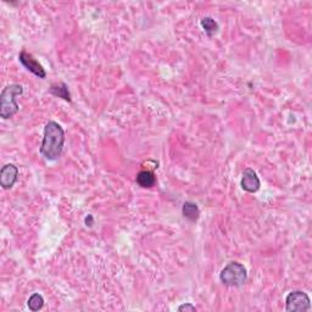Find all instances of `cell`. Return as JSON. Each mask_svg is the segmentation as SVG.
Listing matches in <instances>:
<instances>
[{
	"label": "cell",
	"instance_id": "1",
	"mask_svg": "<svg viewBox=\"0 0 312 312\" xmlns=\"http://www.w3.org/2000/svg\"><path fill=\"white\" fill-rule=\"evenodd\" d=\"M65 143V132L55 121H49L44 127V137L40 145V154L48 161H55L63 154Z\"/></svg>",
	"mask_w": 312,
	"mask_h": 312
},
{
	"label": "cell",
	"instance_id": "2",
	"mask_svg": "<svg viewBox=\"0 0 312 312\" xmlns=\"http://www.w3.org/2000/svg\"><path fill=\"white\" fill-rule=\"evenodd\" d=\"M24 93V87L20 85H10L3 89L0 94V117L8 120L18 111V104L16 96Z\"/></svg>",
	"mask_w": 312,
	"mask_h": 312
},
{
	"label": "cell",
	"instance_id": "3",
	"mask_svg": "<svg viewBox=\"0 0 312 312\" xmlns=\"http://www.w3.org/2000/svg\"><path fill=\"white\" fill-rule=\"evenodd\" d=\"M246 279V268L239 262H230L220 273V281L226 287H242Z\"/></svg>",
	"mask_w": 312,
	"mask_h": 312
},
{
	"label": "cell",
	"instance_id": "4",
	"mask_svg": "<svg viewBox=\"0 0 312 312\" xmlns=\"http://www.w3.org/2000/svg\"><path fill=\"white\" fill-rule=\"evenodd\" d=\"M285 310L289 312H304L311 310V300L305 292L295 290L285 298Z\"/></svg>",
	"mask_w": 312,
	"mask_h": 312
},
{
	"label": "cell",
	"instance_id": "5",
	"mask_svg": "<svg viewBox=\"0 0 312 312\" xmlns=\"http://www.w3.org/2000/svg\"><path fill=\"white\" fill-rule=\"evenodd\" d=\"M18 59H20V63L22 65L30 71V72H32L37 77H39V78H46L47 77L46 70L43 69V66H41L40 64L31 55V54H28L26 50H22L20 55H18Z\"/></svg>",
	"mask_w": 312,
	"mask_h": 312
},
{
	"label": "cell",
	"instance_id": "6",
	"mask_svg": "<svg viewBox=\"0 0 312 312\" xmlns=\"http://www.w3.org/2000/svg\"><path fill=\"white\" fill-rule=\"evenodd\" d=\"M18 169L14 163H6L0 170V185L4 189H10L17 181Z\"/></svg>",
	"mask_w": 312,
	"mask_h": 312
},
{
	"label": "cell",
	"instance_id": "7",
	"mask_svg": "<svg viewBox=\"0 0 312 312\" xmlns=\"http://www.w3.org/2000/svg\"><path fill=\"white\" fill-rule=\"evenodd\" d=\"M243 191L247 193H255L260 189V178L256 172L252 169H245L243 172L242 182H240Z\"/></svg>",
	"mask_w": 312,
	"mask_h": 312
},
{
	"label": "cell",
	"instance_id": "8",
	"mask_svg": "<svg viewBox=\"0 0 312 312\" xmlns=\"http://www.w3.org/2000/svg\"><path fill=\"white\" fill-rule=\"evenodd\" d=\"M182 214L186 220H189L191 222H197L199 217H200V210H199L198 205L192 201H185L183 204Z\"/></svg>",
	"mask_w": 312,
	"mask_h": 312
},
{
	"label": "cell",
	"instance_id": "9",
	"mask_svg": "<svg viewBox=\"0 0 312 312\" xmlns=\"http://www.w3.org/2000/svg\"><path fill=\"white\" fill-rule=\"evenodd\" d=\"M155 175H154V172L149 171V170H147V171H140L138 173L137 183L141 188H151V186L155 184Z\"/></svg>",
	"mask_w": 312,
	"mask_h": 312
},
{
	"label": "cell",
	"instance_id": "10",
	"mask_svg": "<svg viewBox=\"0 0 312 312\" xmlns=\"http://www.w3.org/2000/svg\"><path fill=\"white\" fill-rule=\"evenodd\" d=\"M49 92H50L53 95L59 96V98L64 99V100L71 101V95H70L69 88H67V86H66L64 82L56 83V85H53V86H51V87H50V89H49Z\"/></svg>",
	"mask_w": 312,
	"mask_h": 312
},
{
	"label": "cell",
	"instance_id": "11",
	"mask_svg": "<svg viewBox=\"0 0 312 312\" xmlns=\"http://www.w3.org/2000/svg\"><path fill=\"white\" fill-rule=\"evenodd\" d=\"M201 27L206 32L207 35H214L218 31V24L212 17H204L201 20Z\"/></svg>",
	"mask_w": 312,
	"mask_h": 312
},
{
	"label": "cell",
	"instance_id": "12",
	"mask_svg": "<svg viewBox=\"0 0 312 312\" xmlns=\"http://www.w3.org/2000/svg\"><path fill=\"white\" fill-rule=\"evenodd\" d=\"M44 306V299L40 294L38 293H34V294L31 295V298L28 299V307H30L31 311H39Z\"/></svg>",
	"mask_w": 312,
	"mask_h": 312
},
{
	"label": "cell",
	"instance_id": "13",
	"mask_svg": "<svg viewBox=\"0 0 312 312\" xmlns=\"http://www.w3.org/2000/svg\"><path fill=\"white\" fill-rule=\"evenodd\" d=\"M178 311H191V312H194V311H197V307L194 306V305H192V304H183V305H181V306L178 307Z\"/></svg>",
	"mask_w": 312,
	"mask_h": 312
},
{
	"label": "cell",
	"instance_id": "14",
	"mask_svg": "<svg viewBox=\"0 0 312 312\" xmlns=\"http://www.w3.org/2000/svg\"><path fill=\"white\" fill-rule=\"evenodd\" d=\"M93 223H94V222H93V216H92V215H88V216L86 217V224H87V226L92 227Z\"/></svg>",
	"mask_w": 312,
	"mask_h": 312
}]
</instances>
